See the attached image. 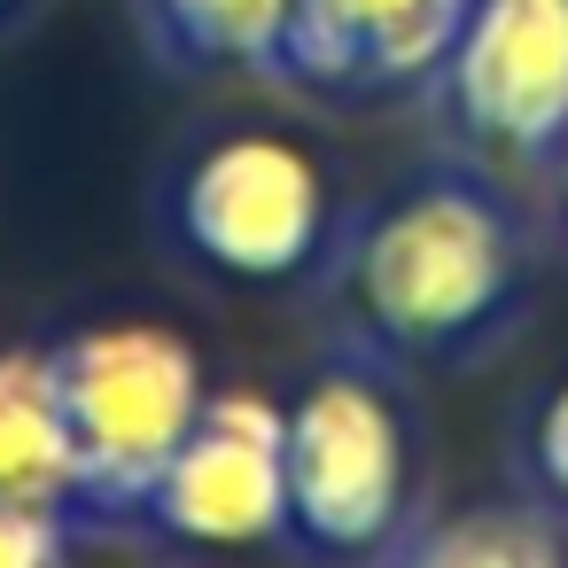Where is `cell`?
<instances>
[{"mask_svg": "<svg viewBox=\"0 0 568 568\" xmlns=\"http://www.w3.org/2000/svg\"><path fill=\"white\" fill-rule=\"evenodd\" d=\"M374 568H568L560 537L545 514L529 506H467V514H444V521H405Z\"/></svg>", "mask_w": 568, "mask_h": 568, "instance_id": "30bf717a", "label": "cell"}, {"mask_svg": "<svg viewBox=\"0 0 568 568\" xmlns=\"http://www.w3.org/2000/svg\"><path fill=\"white\" fill-rule=\"evenodd\" d=\"M141 40L172 71H288V17L296 0H133Z\"/></svg>", "mask_w": 568, "mask_h": 568, "instance_id": "ba28073f", "label": "cell"}, {"mask_svg": "<svg viewBox=\"0 0 568 568\" xmlns=\"http://www.w3.org/2000/svg\"><path fill=\"white\" fill-rule=\"evenodd\" d=\"M48 366L71 428L79 514H141L195 405L211 397L203 358L187 351V335L156 320H118V327H79L71 343L48 351Z\"/></svg>", "mask_w": 568, "mask_h": 568, "instance_id": "7a4b0ae2", "label": "cell"}, {"mask_svg": "<svg viewBox=\"0 0 568 568\" xmlns=\"http://www.w3.org/2000/svg\"><path fill=\"white\" fill-rule=\"evenodd\" d=\"M164 226L203 273L273 288V281H296L320 265V242L335 219H327V180L296 141L219 133L211 149H195L172 172Z\"/></svg>", "mask_w": 568, "mask_h": 568, "instance_id": "277c9868", "label": "cell"}, {"mask_svg": "<svg viewBox=\"0 0 568 568\" xmlns=\"http://www.w3.org/2000/svg\"><path fill=\"white\" fill-rule=\"evenodd\" d=\"M475 0H296L288 17V71L327 102H382L413 94L444 71Z\"/></svg>", "mask_w": 568, "mask_h": 568, "instance_id": "52a82bcc", "label": "cell"}, {"mask_svg": "<svg viewBox=\"0 0 568 568\" xmlns=\"http://www.w3.org/2000/svg\"><path fill=\"white\" fill-rule=\"evenodd\" d=\"M320 304L358 366H467L529 304V234L483 164H428L320 242Z\"/></svg>", "mask_w": 568, "mask_h": 568, "instance_id": "6da1fadb", "label": "cell"}, {"mask_svg": "<svg viewBox=\"0 0 568 568\" xmlns=\"http://www.w3.org/2000/svg\"><path fill=\"white\" fill-rule=\"evenodd\" d=\"M288 545L312 560H374L413 506V436L374 366H335L281 405Z\"/></svg>", "mask_w": 568, "mask_h": 568, "instance_id": "3957f363", "label": "cell"}, {"mask_svg": "<svg viewBox=\"0 0 568 568\" xmlns=\"http://www.w3.org/2000/svg\"><path fill=\"white\" fill-rule=\"evenodd\" d=\"M521 483L568 514V382H552L537 413L521 420Z\"/></svg>", "mask_w": 568, "mask_h": 568, "instance_id": "8fae6325", "label": "cell"}, {"mask_svg": "<svg viewBox=\"0 0 568 568\" xmlns=\"http://www.w3.org/2000/svg\"><path fill=\"white\" fill-rule=\"evenodd\" d=\"M133 521H149L164 545H195V552L288 545L281 405L257 389H211Z\"/></svg>", "mask_w": 568, "mask_h": 568, "instance_id": "5b68a950", "label": "cell"}, {"mask_svg": "<svg viewBox=\"0 0 568 568\" xmlns=\"http://www.w3.org/2000/svg\"><path fill=\"white\" fill-rule=\"evenodd\" d=\"M71 514L0 498V568H71Z\"/></svg>", "mask_w": 568, "mask_h": 568, "instance_id": "7c38bea8", "label": "cell"}, {"mask_svg": "<svg viewBox=\"0 0 568 568\" xmlns=\"http://www.w3.org/2000/svg\"><path fill=\"white\" fill-rule=\"evenodd\" d=\"M9 9H24V0H0V17H9Z\"/></svg>", "mask_w": 568, "mask_h": 568, "instance_id": "5bb4252c", "label": "cell"}, {"mask_svg": "<svg viewBox=\"0 0 568 568\" xmlns=\"http://www.w3.org/2000/svg\"><path fill=\"white\" fill-rule=\"evenodd\" d=\"M0 498L79 514V467L48 351H0Z\"/></svg>", "mask_w": 568, "mask_h": 568, "instance_id": "9c48e42d", "label": "cell"}, {"mask_svg": "<svg viewBox=\"0 0 568 568\" xmlns=\"http://www.w3.org/2000/svg\"><path fill=\"white\" fill-rule=\"evenodd\" d=\"M436 87L483 164H552L568 133V0H475Z\"/></svg>", "mask_w": 568, "mask_h": 568, "instance_id": "8992f818", "label": "cell"}, {"mask_svg": "<svg viewBox=\"0 0 568 568\" xmlns=\"http://www.w3.org/2000/svg\"><path fill=\"white\" fill-rule=\"evenodd\" d=\"M552 180H560V211H568V133H560V149H552Z\"/></svg>", "mask_w": 568, "mask_h": 568, "instance_id": "4fadbf2b", "label": "cell"}]
</instances>
